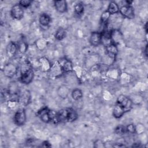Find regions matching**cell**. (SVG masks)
Here are the masks:
<instances>
[{"mask_svg":"<svg viewBox=\"0 0 148 148\" xmlns=\"http://www.w3.org/2000/svg\"><path fill=\"white\" fill-rule=\"evenodd\" d=\"M66 31L64 28L62 27H60L56 32L54 37L58 40H62L66 36Z\"/></svg>","mask_w":148,"mask_h":148,"instance_id":"ffe728a7","label":"cell"},{"mask_svg":"<svg viewBox=\"0 0 148 148\" xmlns=\"http://www.w3.org/2000/svg\"><path fill=\"white\" fill-rule=\"evenodd\" d=\"M116 103L120 105L125 112L130 111L132 108V102L131 99L124 95H120L117 98Z\"/></svg>","mask_w":148,"mask_h":148,"instance_id":"3957f363","label":"cell"},{"mask_svg":"<svg viewBox=\"0 0 148 148\" xmlns=\"http://www.w3.org/2000/svg\"><path fill=\"white\" fill-rule=\"evenodd\" d=\"M74 10L76 14L77 15H81L84 12V5L81 2H77L75 4L74 6Z\"/></svg>","mask_w":148,"mask_h":148,"instance_id":"7402d4cb","label":"cell"},{"mask_svg":"<svg viewBox=\"0 0 148 148\" xmlns=\"http://www.w3.org/2000/svg\"><path fill=\"white\" fill-rule=\"evenodd\" d=\"M10 15L14 19L21 20L24 16L23 8L19 3L13 5L10 10Z\"/></svg>","mask_w":148,"mask_h":148,"instance_id":"ba28073f","label":"cell"},{"mask_svg":"<svg viewBox=\"0 0 148 148\" xmlns=\"http://www.w3.org/2000/svg\"><path fill=\"white\" fill-rule=\"evenodd\" d=\"M147 45H146L145 46V56L146 57L147 56Z\"/></svg>","mask_w":148,"mask_h":148,"instance_id":"f546056e","label":"cell"},{"mask_svg":"<svg viewBox=\"0 0 148 148\" xmlns=\"http://www.w3.org/2000/svg\"><path fill=\"white\" fill-rule=\"evenodd\" d=\"M69 93V88L65 86L62 85L60 86L57 90V94L59 97L62 98H66Z\"/></svg>","mask_w":148,"mask_h":148,"instance_id":"e0dca14e","label":"cell"},{"mask_svg":"<svg viewBox=\"0 0 148 148\" xmlns=\"http://www.w3.org/2000/svg\"><path fill=\"white\" fill-rule=\"evenodd\" d=\"M32 2V1L30 0H21L18 3L24 8L29 6L31 5Z\"/></svg>","mask_w":148,"mask_h":148,"instance_id":"d4e9b609","label":"cell"},{"mask_svg":"<svg viewBox=\"0 0 148 148\" xmlns=\"http://www.w3.org/2000/svg\"><path fill=\"white\" fill-rule=\"evenodd\" d=\"M111 14L107 11L105 10L104 11L101 16V21L103 24H106L108 23V21L109 20V18H110Z\"/></svg>","mask_w":148,"mask_h":148,"instance_id":"603a6c76","label":"cell"},{"mask_svg":"<svg viewBox=\"0 0 148 148\" xmlns=\"http://www.w3.org/2000/svg\"><path fill=\"white\" fill-rule=\"evenodd\" d=\"M112 30L108 28L104 29L101 33V44L105 47H106L112 44Z\"/></svg>","mask_w":148,"mask_h":148,"instance_id":"52a82bcc","label":"cell"},{"mask_svg":"<svg viewBox=\"0 0 148 148\" xmlns=\"http://www.w3.org/2000/svg\"><path fill=\"white\" fill-rule=\"evenodd\" d=\"M34 77V72L31 65L28 62H25L21 68L20 81L24 84H28L32 81Z\"/></svg>","mask_w":148,"mask_h":148,"instance_id":"7a4b0ae2","label":"cell"},{"mask_svg":"<svg viewBox=\"0 0 148 148\" xmlns=\"http://www.w3.org/2000/svg\"><path fill=\"white\" fill-rule=\"evenodd\" d=\"M114 131L118 135H123L127 132L126 127L123 126L122 125H119L116 127V128L114 130Z\"/></svg>","mask_w":148,"mask_h":148,"instance_id":"cb8c5ba5","label":"cell"},{"mask_svg":"<svg viewBox=\"0 0 148 148\" xmlns=\"http://www.w3.org/2000/svg\"><path fill=\"white\" fill-rule=\"evenodd\" d=\"M144 28H145V32L147 34V22H146V23L144 25Z\"/></svg>","mask_w":148,"mask_h":148,"instance_id":"f1b7e54d","label":"cell"},{"mask_svg":"<svg viewBox=\"0 0 148 148\" xmlns=\"http://www.w3.org/2000/svg\"><path fill=\"white\" fill-rule=\"evenodd\" d=\"M41 146H42V147H50L51 145L47 141H44L42 143V145H41Z\"/></svg>","mask_w":148,"mask_h":148,"instance_id":"83f0119b","label":"cell"},{"mask_svg":"<svg viewBox=\"0 0 148 148\" xmlns=\"http://www.w3.org/2000/svg\"><path fill=\"white\" fill-rule=\"evenodd\" d=\"M71 96L75 100H79L83 97L82 91L79 88H75L71 92Z\"/></svg>","mask_w":148,"mask_h":148,"instance_id":"44dd1931","label":"cell"},{"mask_svg":"<svg viewBox=\"0 0 148 148\" xmlns=\"http://www.w3.org/2000/svg\"><path fill=\"white\" fill-rule=\"evenodd\" d=\"M36 116L44 123H48L51 121V110L47 107H43L39 109L36 113Z\"/></svg>","mask_w":148,"mask_h":148,"instance_id":"5b68a950","label":"cell"},{"mask_svg":"<svg viewBox=\"0 0 148 148\" xmlns=\"http://www.w3.org/2000/svg\"><path fill=\"white\" fill-rule=\"evenodd\" d=\"M90 43L95 47L101 44V33L98 31L92 32L90 36Z\"/></svg>","mask_w":148,"mask_h":148,"instance_id":"8fae6325","label":"cell"},{"mask_svg":"<svg viewBox=\"0 0 148 148\" xmlns=\"http://www.w3.org/2000/svg\"><path fill=\"white\" fill-rule=\"evenodd\" d=\"M125 113L124 109L118 103H116L113 109V115L116 119H119Z\"/></svg>","mask_w":148,"mask_h":148,"instance_id":"2e32d148","label":"cell"},{"mask_svg":"<svg viewBox=\"0 0 148 148\" xmlns=\"http://www.w3.org/2000/svg\"><path fill=\"white\" fill-rule=\"evenodd\" d=\"M120 14L124 17L128 19H133L135 17L134 8L131 5H124L119 9Z\"/></svg>","mask_w":148,"mask_h":148,"instance_id":"9c48e42d","label":"cell"},{"mask_svg":"<svg viewBox=\"0 0 148 148\" xmlns=\"http://www.w3.org/2000/svg\"><path fill=\"white\" fill-rule=\"evenodd\" d=\"M54 5L56 10L60 13H64L67 10V3L64 0L54 1Z\"/></svg>","mask_w":148,"mask_h":148,"instance_id":"5bb4252c","label":"cell"},{"mask_svg":"<svg viewBox=\"0 0 148 148\" xmlns=\"http://www.w3.org/2000/svg\"><path fill=\"white\" fill-rule=\"evenodd\" d=\"M126 127V130H127V132H130V133H132L134 134L136 132V127L133 124H129Z\"/></svg>","mask_w":148,"mask_h":148,"instance_id":"484cf974","label":"cell"},{"mask_svg":"<svg viewBox=\"0 0 148 148\" xmlns=\"http://www.w3.org/2000/svg\"><path fill=\"white\" fill-rule=\"evenodd\" d=\"M94 147H105V143L101 140H97L94 142Z\"/></svg>","mask_w":148,"mask_h":148,"instance_id":"4316f807","label":"cell"},{"mask_svg":"<svg viewBox=\"0 0 148 148\" xmlns=\"http://www.w3.org/2000/svg\"><path fill=\"white\" fill-rule=\"evenodd\" d=\"M13 120L14 124L18 126H21L25 124L26 121V113L23 108H20L16 112Z\"/></svg>","mask_w":148,"mask_h":148,"instance_id":"277c9868","label":"cell"},{"mask_svg":"<svg viewBox=\"0 0 148 148\" xmlns=\"http://www.w3.org/2000/svg\"><path fill=\"white\" fill-rule=\"evenodd\" d=\"M51 18L49 14L47 13H42L40 15L39 18V21L40 25L46 27L50 23Z\"/></svg>","mask_w":148,"mask_h":148,"instance_id":"ac0fdd59","label":"cell"},{"mask_svg":"<svg viewBox=\"0 0 148 148\" xmlns=\"http://www.w3.org/2000/svg\"><path fill=\"white\" fill-rule=\"evenodd\" d=\"M31 101V93L28 90H24L20 91L17 102L23 106H25L29 104Z\"/></svg>","mask_w":148,"mask_h":148,"instance_id":"8992f818","label":"cell"},{"mask_svg":"<svg viewBox=\"0 0 148 148\" xmlns=\"http://www.w3.org/2000/svg\"><path fill=\"white\" fill-rule=\"evenodd\" d=\"M63 72H69L72 71V65L71 62L66 59H62L58 61Z\"/></svg>","mask_w":148,"mask_h":148,"instance_id":"4fadbf2b","label":"cell"},{"mask_svg":"<svg viewBox=\"0 0 148 148\" xmlns=\"http://www.w3.org/2000/svg\"><path fill=\"white\" fill-rule=\"evenodd\" d=\"M17 68L13 64L9 63L4 66L3 69V74L8 77H12L17 72Z\"/></svg>","mask_w":148,"mask_h":148,"instance_id":"30bf717a","label":"cell"},{"mask_svg":"<svg viewBox=\"0 0 148 148\" xmlns=\"http://www.w3.org/2000/svg\"><path fill=\"white\" fill-rule=\"evenodd\" d=\"M105 51L107 56L111 59L114 60L117 54L118 49L116 45L112 43L105 47Z\"/></svg>","mask_w":148,"mask_h":148,"instance_id":"7c38bea8","label":"cell"},{"mask_svg":"<svg viewBox=\"0 0 148 148\" xmlns=\"http://www.w3.org/2000/svg\"><path fill=\"white\" fill-rule=\"evenodd\" d=\"M18 50V46L13 42H10L6 47L7 56L11 58L13 57Z\"/></svg>","mask_w":148,"mask_h":148,"instance_id":"9a60e30c","label":"cell"},{"mask_svg":"<svg viewBox=\"0 0 148 148\" xmlns=\"http://www.w3.org/2000/svg\"><path fill=\"white\" fill-rule=\"evenodd\" d=\"M119 7L117 3L114 1H111L108 7L107 11L110 14H114L117 13L119 12Z\"/></svg>","mask_w":148,"mask_h":148,"instance_id":"d6986e66","label":"cell"},{"mask_svg":"<svg viewBox=\"0 0 148 148\" xmlns=\"http://www.w3.org/2000/svg\"><path fill=\"white\" fill-rule=\"evenodd\" d=\"M78 117L77 112L73 109L71 108H63L57 112L55 119L54 120V123H66V122H73L75 121Z\"/></svg>","mask_w":148,"mask_h":148,"instance_id":"6da1fadb","label":"cell"}]
</instances>
